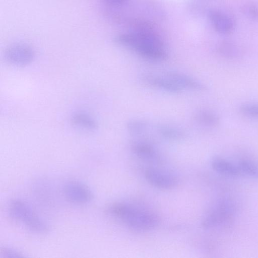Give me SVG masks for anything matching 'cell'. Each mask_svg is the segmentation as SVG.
<instances>
[{"label":"cell","mask_w":258,"mask_h":258,"mask_svg":"<svg viewBox=\"0 0 258 258\" xmlns=\"http://www.w3.org/2000/svg\"><path fill=\"white\" fill-rule=\"evenodd\" d=\"M114 40L117 44L130 48L150 60L163 61L167 58L163 42L151 31L150 26L135 28L129 33L118 34Z\"/></svg>","instance_id":"6da1fadb"},{"label":"cell","mask_w":258,"mask_h":258,"mask_svg":"<svg viewBox=\"0 0 258 258\" xmlns=\"http://www.w3.org/2000/svg\"><path fill=\"white\" fill-rule=\"evenodd\" d=\"M109 212L131 228L140 231L155 228L159 223L157 216L152 212L124 203H114Z\"/></svg>","instance_id":"7a4b0ae2"},{"label":"cell","mask_w":258,"mask_h":258,"mask_svg":"<svg viewBox=\"0 0 258 258\" xmlns=\"http://www.w3.org/2000/svg\"><path fill=\"white\" fill-rule=\"evenodd\" d=\"M9 212L14 219L23 223L29 230L38 233L48 230L47 224L33 211L26 203L21 200L11 202Z\"/></svg>","instance_id":"3957f363"},{"label":"cell","mask_w":258,"mask_h":258,"mask_svg":"<svg viewBox=\"0 0 258 258\" xmlns=\"http://www.w3.org/2000/svg\"><path fill=\"white\" fill-rule=\"evenodd\" d=\"M34 56V51L32 47L21 43L11 45L4 52L6 61L16 66H25L29 64L33 61Z\"/></svg>","instance_id":"277c9868"},{"label":"cell","mask_w":258,"mask_h":258,"mask_svg":"<svg viewBox=\"0 0 258 258\" xmlns=\"http://www.w3.org/2000/svg\"><path fill=\"white\" fill-rule=\"evenodd\" d=\"M234 211L235 208L231 203L221 201L205 217L202 221V226L208 229L219 225L231 218Z\"/></svg>","instance_id":"5b68a950"},{"label":"cell","mask_w":258,"mask_h":258,"mask_svg":"<svg viewBox=\"0 0 258 258\" xmlns=\"http://www.w3.org/2000/svg\"><path fill=\"white\" fill-rule=\"evenodd\" d=\"M63 191L66 198L75 204H86L93 198L89 188L79 181H71L67 182L63 186Z\"/></svg>","instance_id":"8992f818"},{"label":"cell","mask_w":258,"mask_h":258,"mask_svg":"<svg viewBox=\"0 0 258 258\" xmlns=\"http://www.w3.org/2000/svg\"><path fill=\"white\" fill-rule=\"evenodd\" d=\"M146 180L151 185L160 189H168L177 184L176 178L167 172L154 168H149L145 171Z\"/></svg>","instance_id":"52a82bcc"},{"label":"cell","mask_w":258,"mask_h":258,"mask_svg":"<svg viewBox=\"0 0 258 258\" xmlns=\"http://www.w3.org/2000/svg\"><path fill=\"white\" fill-rule=\"evenodd\" d=\"M164 75L170 79L182 91L185 89L204 91L206 89V86L201 82L183 74L175 72H169Z\"/></svg>","instance_id":"ba28073f"},{"label":"cell","mask_w":258,"mask_h":258,"mask_svg":"<svg viewBox=\"0 0 258 258\" xmlns=\"http://www.w3.org/2000/svg\"><path fill=\"white\" fill-rule=\"evenodd\" d=\"M209 16L213 28L218 33L227 34L233 31L234 22L227 14L218 10H212L209 12Z\"/></svg>","instance_id":"9c48e42d"},{"label":"cell","mask_w":258,"mask_h":258,"mask_svg":"<svg viewBox=\"0 0 258 258\" xmlns=\"http://www.w3.org/2000/svg\"><path fill=\"white\" fill-rule=\"evenodd\" d=\"M142 80L150 86L172 93H179L182 90L164 75L158 76L152 75H143Z\"/></svg>","instance_id":"30bf717a"},{"label":"cell","mask_w":258,"mask_h":258,"mask_svg":"<svg viewBox=\"0 0 258 258\" xmlns=\"http://www.w3.org/2000/svg\"><path fill=\"white\" fill-rule=\"evenodd\" d=\"M132 150L140 158L147 161H156L159 156L154 147L149 143L136 141L132 145Z\"/></svg>","instance_id":"8fae6325"},{"label":"cell","mask_w":258,"mask_h":258,"mask_svg":"<svg viewBox=\"0 0 258 258\" xmlns=\"http://www.w3.org/2000/svg\"><path fill=\"white\" fill-rule=\"evenodd\" d=\"M211 165L214 170L226 176L235 177L242 175L238 165L222 158H214Z\"/></svg>","instance_id":"7c38bea8"},{"label":"cell","mask_w":258,"mask_h":258,"mask_svg":"<svg viewBox=\"0 0 258 258\" xmlns=\"http://www.w3.org/2000/svg\"><path fill=\"white\" fill-rule=\"evenodd\" d=\"M194 119L198 124L208 128L215 127L220 123V118L217 114L206 109L198 111L195 115Z\"/></svg>","instance_id":"4fadbf2b"},{"label":"cell","mask_w":258,"mask_h":258,"mask_svg":"<svg viewBox=\"0 0 258 258\" xmlns=\"http://www.w3.org/2000/svg\"><path fill=\"white\" fill-rule=\"evenodd\" d=\"M73 125L84 130L92 131L96 128L97 122L91 116L85 113H77L71 118Z\"/></svg>","instance_id":"5bb4252c"},{"label":"cell","mask_w":258,"mask_h":258,"mask_svg":"<svg viewBox=\"0 0 258 258\" xmlns=\"http://www.w3.org/2000/svg\"><path fill=\"white\" fill-rule=\"evenodd\" d=\"M217 51L221 56L228 58L238 57L241 53L237 44L228 41L221 42L218 46Z\"/></svg>","instance_id":"9a60e30c"},{"label":"cell","mask_w":258,"mask_h":258,"mask_svg":"<svg viewBox=\"0 0 258 258\" xmlns=\"http://www.w3.org/2000/svg\"><path fill=\"white\" fill-rule=\"evenodd\" d=\"M157 131L161 136L167 139L178 140L185 136V133L182 130L166 124L158 125Z\"/></svg>","instance_id":"2e32d148"},{"label":"cell","mask_w":258,"mask_h":258,"mask_svg":"<svg viewBox=\"0 0 258 258\" xmlns=\"http://www.w3.org/2000/svg\"><path fill=\"white\" fill-rule=\"evenodd\" d=\"M237 165L242 175H246L258 179V166L253 162L242 160Z\"/></svg>","instance_id":"e0dca14e"},{"label":"cell","mask_w":258,"mask_h":258,"mask_svg":"<svg viewBox=\"0 0 258 258\" xmlns=\"http://www.w3.org/2000/svg\"><path fill=\"white\" fill-rule=\"evenodd\" d=\"M127 130L133 135H140L146 131L148 124L141 120H132L127 123Z\"/></svg>","instance_id":"ac0fdd59"},{"label":"cell","mask_w":258,"mask_h":258,"mask_svg":"<svg viewBox=\"0 0 258 258\" xmlns=\"http://www.w3.org/2000/svg\"><path fill=\"white\" fill-rule=\"evenodd\" d=\"M239 110L243 115L249 118L258 119V104L245 103L240 106Z\"/></svg>","instance_id":"d6986e66"},{"label":"cell","mask_w":258,"mask_h":258,"mask_svg":"<svg viewBox=\"0 0 258 258\" xmlns=\"http://www.w3.org/2000/svg\"><path fill=\"white\" fill-rule=\"evenodd\" d=\"M243 13L249 18L258 21V6L249 4L243 6L242 8Z\"/></svg>","instance_id":"ffe728a7"},{"label":"cell","mask_w":258,"mask_h":258,"mask_svg":"<svg viewBox=\"0 0 258 258\" xmlns=\"http://www.w3.org/2000/svg\"><path fill=\"white\" fill-rule=\"evenodd\" d=\"M0 254L3 257H21L24 256L18 251L9 247L1 248Z\"/></svg>","instance_id":"44dd1931"},{"label":"cell","mask_w":258,"mask_h":258,"mask_svg":"<svg viewBox=\"0 0 258 258\" xmlns=\"http://www.w3.org/2000/svg\"><path fill=\"white\" fill-rule=\"evenodd\" d=\"M105 3L112 7H120L125 4L128 0H104Z\"/></svg>","instance_id":"7402d4cb"}]
</instances>
